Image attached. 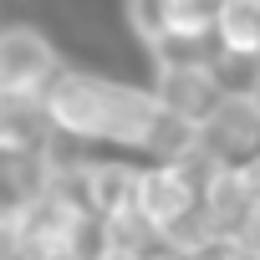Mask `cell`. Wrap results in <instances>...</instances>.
<instances>
[{
	"instance_id": "obj_1",
	"label": "cell",
	"mask_w": 260,
	"mask_h": 260,
	"mask_svg": "<svg viewBox=\"0 0 260 260\" xmlns=\"http://www.w3.org/2000/svg\"><path fill=\"white\" fill-rule=\"evenodd\" d=\"M148 92H153V102H158L169 117L199 127L204 112L219 102L224 87H219V72H214L209 51H158V56H153V82H148Z\"/></svg>"
},
{
	"instance_id": "obj_2",
	"label": "cell",
	"mask_w": 260,
	"mask_h": 260,
	"mask_svg": "<svg viewBox=\"0 0 260 260\" xmlns=\"http://www.w3.org/2000/svg\"><path fill=\"white\" fill-rule=\"evenodd\" d=\"M199 209V179L179 158H138L133 179V214L164 240L174 224H184Z\"/></svg>"
},
{
	"instance_id": "obj_3",
	"label": "cell",
	"mask_w": 260,
	"mask_h": 260,
	"mask_svg": "<svg viewBox=\"0 0 260 260\" xmlns=\"http://www.w3.org/2000/svg\"><path fill=\"white\" fill-rule=\"evenodd\" d=\"M61 67H67L61 46L51 41L46 26H36V21H0V92L41 97V87Z\"/></svg>"
},
{
	"instance_id": "obj_4",
	"label": "cell",
	"mask_w": 260,
	"mask_h": 260,
	"mask_svg": "<svg viewBox=\"0 0 260 260\" xmlns=\"http://www.w3.org/2000/svg\"><path fill=\"white\" fill-rule=\"evenodd\" d=\"M194 133L214 164H245L260 153V107L250 102V92H219Z\"/></svg>"
},
{
	"instance_id": "obj_5",
	"label": "cell",
	"mask_w": 260,
	"mask_h": 260,
	"mask_svg": "<svg viewBox=\"0 0 260 260\" xmlns=\"http://www.w3.org/2000/svg\"><path fill=\"white\" fill-rule=\"evenodd\" d=\"M214 11H219V0H164V46L158 51H209Z\"/></svg>"
},
{
	"instance_id": "obj_6",
	"label": "cell",
	"mask_w": 260,
	"mask_h": 260,
	"mask_svg": "<svg viewBox=\"0 0 260 260\" xmlns=\"http://www.w3.org/2000/svg\"><path fill=\"white\" fill-rule=\"evenodd\" d=\"M209 46L224 56H260V0H219Z\"/></svg>"
},
{
	"instance_id": "obj_7",
	"label": "cell",
	"mask_w": 260,
	"mask_h": 260,
	"mask_svg": "<svg viewBox=\"0 0 260 260\" xmlns=\"http://www.w3.org/2000/svg\"><path fill=\"white\" fill-rule=\"evenodd\" d=\"M122 21L148 56L164 46V0H122Z\"/></svg>"
},
{
	"instance_id": "obj_8",
	"label": "cell",
	"mask_w": 260,
	"mask_h": 260,
	"mask_svg": "<svg viewBox=\"0 0 260 260\" xmlns=\"http://www.w3.org/2000/svg\"><path fill=\"white\" fill-rule=\"evenodd\" d=\"M0 260H16V224H11V214H0Z\"/></svg>"
},
{
	"instance_id": "obj_9",
	"label": "cell",
	"mask_w": 260,
	"mask_h": 260,
	"mask_svg": "<svg viewBox=\"0 0 260 260\" xmlns=\"http://www.w3.org/2000/svg\"><path fill=\"white\" fill-rule=\"evenodd\" d=\"M138 260H189V255H179V250H169V245L158 240V245H153V250H143Z\"/></svg>"
}]
</instances>
